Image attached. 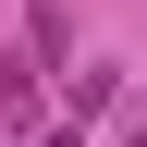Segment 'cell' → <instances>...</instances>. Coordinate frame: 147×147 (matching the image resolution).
Wrapping results in <instances>:
<instances>
[{"label": "cell", "instance_id": "6da1fadb", "mask_svg": "<svg viewBox=\"0 0 147 147\" xmlns=\"http://www.w3.org/2000/svg\"><path fill=\"white\" fill-rule=\"evenodd\" d=\"M37 147H86V135H37Z\"/></svg>", "mask_w": 147, "mask_h": 147}, {"label": "cell", "instance_id": "7a4b0ae2", "mask_svg": "<svg viewBox=\"0 0 147 147\" xmlns=\"http://www.w3.org/2000/svg\"><path fill=\"white\" fill-rule=\"evenodd\" d=\"M135 147H147V135H135Z\"/></svg>", "mask_w": 147, "mask_h": 147}]
</instances>
